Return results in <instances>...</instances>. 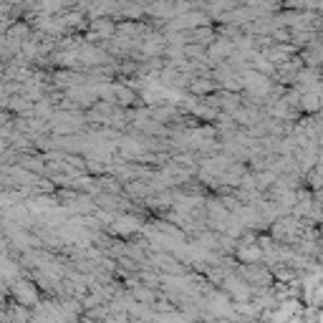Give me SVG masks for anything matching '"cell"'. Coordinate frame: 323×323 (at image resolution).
<instances>
[{"label":"cell","mask_w":323,"mask_h":323,"mask_svg":"<svg viewBox=\"0 0 323 323\" xmlns=\"http://www.w3.org/2000/svg\"><path fill=\"white\" fill-rule=\"evenodd\" d=\"M16 295H18V300L26 303V305H33V303L38 300V293H36L28 283H18V285H16Z\"/></svg>","instance_id":"obj_1"}]
</instances>
